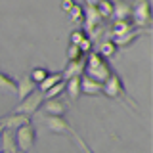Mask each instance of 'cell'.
<instances>
[{
  "mask_svg": "<svg viewBox=\"0 0 153 153\" xmlns=\"http://www.w3.org/2000/svg\"><path fill=\"white\" fill-rule=\"evenodd\" d=\"M79 48H80V50H82V54H88V52L92 50V38H90V36L82 38V40L79 42Z\"/></svg>",
  "mask_w": 153,
  "mask_h": 153,
  "instance_id": "27",
  "label": "cell"
},
{
  "mask_svg": "<svg viewBox=\"0 0 153 153\" xmlns=\"http://www.w3.org/2000/svg\"><path fill=\"white\" fill-rule=\"evenodd\" d=\"M132 12H130V21L138 29H147L151 27V4L149 0H132L130 2Z\"/></svg>",
  "mask_w": 153,
  "mask_h": 153,
  "instance_id": "2",
  "label": "cell"
},
{
  "mask_svg": "<svg viewBox=\"0 0 153 153\" xmlns=\"http://www.w3.org/2000/svg\"><path fill=\"white\" fill-rule=\"evenodd\" d=\"M98 2H100V0H86L88 6H98Z\"/></svg>",
  "mask_w": 153,
  "mask_h": 153,
  "instance_id": "30",
  "label": "cell"
},
{
  "mask_svg": "<svg viewBox=\"0 0 153 153\" xmlns=\"http://www.w3.org/2000/svg\"><path fill=\"white\" fill-rule=\"evenodd\" d=\"M69 17H71V21L73 23H79V21H84V8L80 6V4H76L75 2V6L69 10Z\"/></svg>",
  "mask_w": 153,
  "mask_h": 153,
  "instance_id": "22",
  "label": "cell"
},
{
  "mask_svg": "<svg viewBox=\"0 0 153 153\" xmlns=\"http://www.w3.org/2000/svg\"><path fill=\"white\" fill-rule=\"evenodd\" d=\"M84 21H86V29L84 31H88V36L96 40V38H100L103 35V29H105V19L98 13V10L94 6H88L84 10Z\"/></svg>",
  "mask_w": 153,
  "mask_h": 153,
  "instance_id": "3",
  "label": "cell"
},
{
  "mask_svg": "<svg viewBox=\"0 0 153 153\" xmlns=\"http://www.w3.org/2000/svg\"><path fill=\"white\" fill-rule=\"evenodd\" d=\"M63 90H65V80H61V82L54 84L52 88H48L46 92H42V96H44V100H48V98H57V96H61Z\"/></svg>",
  "mask_w": 153,
  "mask_h": 153,
  "instance_id": "23",
  "label": "cell"
},
{
  "mask_svg": "<svg viewBox=\"0 0 153 153\" xmlns=\"http://www.w3.org/2000/svg\"><path fill=\"white\" fill-rule=\"evenodd\" d=\"M42 102H44V96H42V92L36 88L35 92H31L29 96H25L23 100H19V103L16 105V109H13V111L23 113V115H27V117H31V115H35L38 109L42 107Z\"/></svg>",
  "mask_w": 153,
  "mask_h": 153,
  "instance_id": "5",
  "label": "cell"
},
{
  "mask_svg": "<svg viewBox=\"0 0 153 153\" xmlns=\"http://www.w3.org/2000/svg\"><path fill=\"white\" fill-rule=\"evenodd\" d=\"M4 128H6V126H4V124H0V138H2V132H4Z\"/></svg>",
  "mask_w": 153,
  "mask_h": 153,
  "instance_id": "31",
  "label": "cell"
},
{
  "mask_svg": "<svg viewBox=\"0 0 153 153\" xmlns=\"http://www.w3.org/2000/svg\"><path fill=\"white\" fill-rule=\"evenodd\" d=\"M29 121H31V117H27V115H23V113H17V111H12V113L4 115V117L0 119V124H4L6 128H13V130H16L17 126H21V124H25Z\"/></svg>",
  "mask_w": 153,
  "mask_h": 153,
  "instance_id": "13",
  "label": "cell"
},
{
  "mask_svg": "<svg viewBox=\"0 0 153 153\" xmlns=\"http://www.w3.org/2000/svg\"><path fill=\"white\" fill-rule=\"evenodd\" d=\"M146 33H147V29H138V27H134V29H130L128 33H124L123 36H117V38H113V40H115V44H117V48H128V46H132L134 42L138 40V38H142Z\"/></svg>",
  "mask_w": 153,
  "mask_h": 153,
  "instance_id": "10",
  "label": "cell"
},
{
  "mask_svg": "<svg viewBox=\"0 0 153 153\" xmlns=\"http://www.w3.org/2000/svg\"><path fill=\"white\" fill-rule=\"evenodd\" d=\"M132 6L128 0H113V19H130Z\"/></svg>",
  "mask_w": 153,
  "mask_h": 153,
  "instance_id": "15",
  "label": "cell"
},
{
  "mask_svg": "<svg viewBox=\"0 0 153 153\" xmlns=\"http://www.w3.org/2000/svg\"><path fill=\"white\" fill-rule=\"evenodd\" d=\"M130 29H134L130 19H115L113 27H111V35H113V38H117V36H123L124 33H128Z\"/></svg>",
  "mask_w": 153,
  "mask_h": 153,
  "instance_id": "17",
  "label": "cell"
},
{
  "mask_svg": "<svg viewBox=\"0 0 153 153\" xmlns=\"http://www.w3.org/2000/svg\"><path fill=\"white\" fill-rule=\"evenodd\" d=\"M40 109L44 111V115H65L67 113V103L61 100V96H57V98L44 100Z\"/></svg>",
  "mask_w": 153,
  "mask_h": 153,
  "instance_id": "9",
  "label": "cell"
},
{
  "mask_svg": "<svg viewBox=\"0 0 153 153\" xmlns=\"http://www.w3.org/2000/svg\"><path fill=\"white\" fill-rule=\"evenodd\" d=\"M0 153H6V151H4V149H0Z\"/></svg>",
  "mask_w": 153,
  "mask_h": 153,
  "instance_id": "33",
  "label": "cell"
},
{
  "mask_svg": "<svg viewBox=\"0 0 153 153\" xmlns=\"http://www.w3.org/2000/svg\"><path fill=\"white\" fill-rule=\"evenodd\" d=\"M48 73H50V71H48L46 67H35V69L31 71V79L35 80L36 84H40L42 80L46 79V75H48Z\"/></svg>",
  "mask_w": 153,
  "mask_h": 153,
  "instance_id": "24",
  "label": "cell"
},
{
  "mask_svg": "<svg viewBox=\"0 0 153 153\" xmlns=\"http://www.w3.org/2000/svg\"><path fill=\"white\" fill-rule=\"evenodd\" d=\"M102 96L111 98V100H126V88H124V82L117 71H111V75L103 80V94Z\"/></svg>",
  "mask_w": 153,
  "mask_h": 153,
  "instance_id": "4",
  "label": "cell"
},
{
  "mask_svg": "<svg viewBox=\"0 0 153 153\" xmlns=\"http://www.w3.org/2000/svg\"><path fill=\"white\" fill-rule=\"evenodd\" d=\"M75 138H76V142H79V146H80V149H82V153H94V151H92V147H90L88 143H86V142H84V140H82V138H80L76 132H75Z\"/></svg>",
  "mask_w": 153,
  "mask_h": 153,
  "instance_id": "28",
  "label": "cell"
},
{
  "mask_svg": "<svg viewBox=\"0 0 153 153\" xmlns=\"http://www.w3.org/2000/svg\"><path fill=\"white\" fill-rule=\"evenodd\" d=\"M82 56H86V54H82L79 44H69V48H67V59H79Z\"/></svg>",
  "mask_w": 153,
  "mask_h": 153,
  "instance_id": "25",
  "label": "cell"
},
{
  "mask_svg": "<svg viewBox=\"0 0 153 153\" xmlns=\"http://www.w3.org/2000/svg\"><path fill=\"white\" fill-rule=\"evenodd\" d=\"M84 61H86V56L79 57V59H69L65 65V69L61 71V75H63V79H71V76H80L84 75Z\"/></svg>",
  "mask_w": 153,
  "mask_h": 153,
  "instance_id": "11",
  "label": "cell"
},
{
  "mask_svg": "<svg viewBox=\"0 0 153 153\" xmlns=\"http://www.w3.org/2000/svg\"><path fill=\"white\" fill-rule=\"evenodd\" d=\"M16 92H17V98L19 100H23L25 96H29L31 92H35L36 90V82L31 79V75H23V76H19V79L16 80Z\"/></svg>",
  "mask_w": 153,
  "mask_h": 153,
  "instance_id": "12",
  "label": "cell"
},
{
  "mask_svg": "<svg viewBox=\"0 0 153 153\" xmlns=\"http://www.w3.org/2000/svg\"><path fill=\"white\" fill-rule=\"evenodd\" d=\"M111 71H113V67L109 63V59L103 57L98 50H90L86 54V61H84V73L86 75H90V76H94V79L103 82L111 75Z\"/></svg>",
  "mask_w": 153,
  "mask_h": 153,
  "instance_id": "1",
  "label": "cell"
},
{
  "mask_svg": "<svg viewBox=\"0 0 153 153\" xmlns=\"http://www.w3.org/2000/svg\"><path fill=\"white\" fill-rule=\"evenodd\" d=\"M117 50H119V48H117V44H115L113 38H103V40L100 42V48H98V52L103 57H107V59L117 54Z\"/></svg>",
  "mask_w": 153,
  "mask_h": 153,
  "instance_id": "18",
  "label": "cell"
},
{
  "mask_svg": "<svg viewBox=\"0 0 153 153\" xmlns=\"http://www.w3.org/2000/svg\"><path fill=\"white\" fill-rule=\"evenodd\" d=\"M16 80L12 79L8 73L0 71V92H16Z\"/></svg>",
  "mask_w": 153,
  "mask_h": 153,
  "instance_id": "20",
  "label": "cell"
},
{
  "mask_svg": "<svg viewBox=\"0 0 153 153\" xmlns=\"http://www.w3.org/2000/svg\"><path fill=\"white\" fill-rule=\"evenodd\" d=\"M17 153H27V151H21V149H19V151H17Z\"/></svg>",
  "mask_w": 153,
  "mask_h": 153,
  "instance_id": "32",
  "label": "cell"
},
{
  "mask_svg": "<svg viewBox=\"0 0 153 153\" xmlns=\"http://www.w3.org/2000/svg\"><path fill=\"white\" fill-rule=\"evenodd\" d=\"M73 6H75V0H61V10L63 12H69Z\"/></svg>",
  "mask_w": 153,
  "mask_h": 153,
  "instance_id": "29",
  "label": "cell"
},
{
  "mask_svg": "<svg viewBox=\"0 0 153 153\" xmlns=\"http://www.w3.org/2000/svg\"><path fill=\"white\" fill-rule=\"evenodd\" d=\"M0 142H2V149L6 153H17L19 151L17 140H16V130H13V128H4Z\"/></svg>",
  "mask_w": 153,
  "mask_h": 153,
  "instance_id": "14",
  "label": "cell"
},
{
  "mask_svg": "<svg viewBox=\"0 0 153 153\" xmlns=\"http://www.w3.org/2000/svg\"><path fill=\"white\" fill-rule=\"evenodd\" d=\"M80 76H71V79H67V82H65V92H67L71 102H75V100L82 94V90H80Z\"/></svg>",
  "mask_w": 153,
  "mask_h": 153,
  "instance_id": "16",
  "label": "cell"
},
{
  "mask_svg": "<svg viewBox=\"0 0 153 153\" xmlns=\"http://www.w3.org/2000/svg\"><path fill=\"white\" fill-rule=\"evenodd\" d=\"M80 90L86 96H102L103 94V82L84 73L80 76Z\"/></svg>",
  "mask_w": 153,
  "mask_h": 153,
  "instance_id": "7",
  "label": "cell"
},
{
  "mask_svg": "<svg viewBox=\"0 0 153 153\" xmlns=\"http://www.w3.org/2000/svg\"><path fill=\"white\" fill-rule=\"evenodd\" d=\"M44 119H46L48 130L54 134H63L71 130V124L65 119V115H44Z\"/></svg>",
  "mask_w": 153,
  "mask_h": 153,
  "instance_id": "8",
  "label": "cell"
},
{
  "mask_svg": "<svg viewBox=\"0 0 153 153\" xmlns=\"http://www.w3.org/2000/svg\"><path fill=\"white\" fill-rule=\"evenodd\" d=\"M88 35L84 33V29H79V31H73L71 33V44H79L82 38H86Z\"/></svg>",
  "mask_w": 153,
  "mask_h": 153,
  "instance_id": "26",
  "label": "cell"
},
{
  "mask_svg": "<svg viewBox=\"0 0 153 153\" xmlns=\"http://www.w3.org/2000/svg\"><path fill=\"white\" fill-rule=\"evenodd\" d=\"M94 8L98 10V13H100L103 19L113 17V0H100L98 6H94Z\"/></svg>",
  "mask_w": 153,
  "mask_h": 153,
  "instance_id": "21",
  "label": "cell"
},
{
  "mask_svg": "<svg viewBox=\"0 0 153 153\" xmlns=\"http://www.w3.org/2000/svg\"><path fill=\"white\" fill-rule=\"evenodd\" d=\"M61 80H65V79H63V75H61V71H57V73H48V75H46V79L42 80L40 84H38V90H40V92H46L48 88H52L54 84L61 82Z\"/></svg>",
  "mask_w": 153,
  "mask_h": 153,
  "instance_id": "19",
  "label": "cell"
},
{
  "mask_svg": "<svg viewBox=\"0 0 153 153\" xmlns=\"http://www.w3.org/2000/svg\"><path fill=\"white\" fill-rule=\"evenodd\" d=\"M16 140H17V147L21 151H31L33 149V146H35V142H36V128L31 124V121L16 128Z\"/></svg>",
  "mask_w": 153,
  "mask_h": 153,
  "instance_id": "6",
  "label": "cell"
}]
</instances>
